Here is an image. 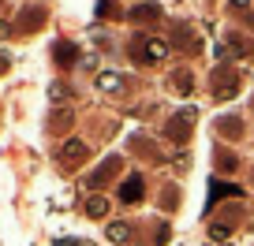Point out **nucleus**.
Returning a JSON list of instances; mask_svg holds the SVG:
<instances>
[{
  "label": "nucleus",
  "mask_w": 254,
  "mask_h": 246,
  "mask_svg": "<svg viewBox=\"0 0 254 246\" xmlns=\"http://www.w3.org/2000/svg\"><path fill=\"white\" fill-rule=\"evenodd\" d=\"M190 127H194V108L176 112V116L165 123V138H168V142H176V146H183V142H187V135H190Z\"/></svg>",
  "instance_id": "2"
},
{
  "label": "nucleus",
  "mask_w": 254,
  "mask_h": 246,
  "mask_svg": "<svg viewBox=\"0 0 254 246\" xmlns=\"http://www.w3.org/2000/svg\"><path fill=\"white\" fill-rule=\"evenodd\" d=\"M127 49H131L142 64H161V60H168V52H172V45H168L165 38H146V34H135Z\"/></svg>",
  "instance_id": "1"
},
{
  "label": "nucleus",
  "mask_w": 254,
  "mask_h": 246,
  "mask_svg": "<svg viewBox=\"0 0 254 246\" xmlns=\"http://www.w3.org/2000/svg\"><path fill=\"white\" fill-rule=\"evenodd\" d=\"M217 135H224V138H239V135H243V123H239L236 116H224L221 123H217Z\"/></svg>",
  "instance_id": "14"
},
{
  "label": "nucleus",
  "mask_w": 254,
  "mask_h": 246,
  "mask_svg": "<svg viewBox=\"0 0 254 246\" xmlns=\"http://www.w3.org/2000/svg\"><path fill=\"white\" fill-rule=\"evenodd\" d=\"M176 30H180V34H176V38H180V45L187 49V52H198V38H194V34H187L190 26H176Z\"/></svg>",
  "instance_id": "16"
},
{
  "label": "nucleus",
  "mask_w": 254,
  "mask_h": 246,
  "mask_svg": "<svg viewBox=\"0 0 254 246\" xmlns=\"http://www.w3.org/2000/svg\"><path fill=\"white\" fill-rule=\"evenodd\" d=\"M53 56H56V64H60V67L79 64V49H75L71 41H56V45H53Z\"/></svg>",
  "instance_id": "9"
},
{
  "label": "nucleus",
  "mask_w": 254,
  "mask_h": 246,
  "mask_svg": "<svg viewBox=\"0 0 254 246\" xmlns=\"http://www.w3.org/2000/svg\"><path fill=\"white\" fill-rule=\"evenodd\" d=\"M142 194H146V183H142V175H131V179H124L120 183V201H142Z\"/></svg>",
  "instance_id": "7"
},
{
  "label": "nucleus",
  "mask_w": 254,
  "mask_h": 246,
  "mask_svg": "<svg viewBox=\"0 0 254 246\" xmlns=\"http://www.w3.org/2000/svg\"><path fill=\"white\" fill-rule=\"evenodd\" d=\"M131 19H135V23H150V19H161V4H135V8H131Z\"/></svg>",
  "instance_id": "12"
},
{
  "label": "nucleus",
  "mask_w": 254,
  "mask_h": 246,
  "mask_svg": "<svg viewBox=\"0 0 254 246\" xmlns=\"http://www.w3.org/2000/svg\"><path fill=\"white\" fill-rule=\"evenodd\" d=\"M56 246H94V243H86V239H56Z\"/></svg>",
  "instance_id": "20"
},
{
  "label": "nucleus",
  "mask_w": 254,
  "mask_h": 246,
  "mask_svg": "<svg viewBox=\"0 0 254 246\" xmlns=\"http://www.w3.org/2000/svg\"><path fill=\"white\" fill-rule=\"evenodd\" d=\"M97 11H101V15H120L116 4H109V0H105V4H97Z\"/></svg>",
  "instance_id": "21"
},
{
  "label": "nucleus",
  "mask_w": 254,
  "mask_h": 246,
  "mask_svg": "<svg viewBox=\"0 0 254 246\" xmlns=\"http://www.w3.org/2000/svg\"><path fill=\"white\" fill-rule=\"evenodd\" d=\"M217 168L232 172V168H236V157H232V153H217Z\"/></svg>",
  "instance_id": "19"
},
{
  "label": "nucleus",
  "mask_w": 254,
  "mask_h": 246,
  "mask_svg": "<svg viewBox=\"0 0 254 246\" xmlns=\"http://www.w3.org/2000/svg\"><path fill=\"white\" fill-rule=\"evenodd\" d=\"M120 168H124V160H120V157H109V160H105V164H101V168H94V172H90V179H86V187H90V191H97V187H105V183H109V179H112V175H116V172H120Z\"/></svg>",
  "instance_id": "5"
},
{
  "label": "nucleus",
  "mask_w": 254,
  "mask_h": 246,
  "mask_svg": "<svg viewBox=\"0 0 254 246\" xmlns=\"http://www.w3.org/2000/svg\"><path fill=\"white\" fill-rule=\"evenodd\" d=\"M168 90H172V94H180V97H187L190 90H194V79H190L187 67H176V71L168 75Z\"/></svg>",
  "instance_id": "8"
},
{
  "label": "nucleus",
  "mask_w": 254,
  "mask_h": 246,
  "mask_svg": "<svg viewBox=\"0 0 254 246\" xmlns=\"http://www.w3.org/2000/svg\"><path fill=\"white\" fill-rule=\"evenodd\" d=\"M86 157H90V149H86V142H79V138H67V142L60 146V164H64V168L82 164Z\"/></svg>",
  "instance_id": "4"
},
{
  "label": "nucleus",
  "mask_w": 254,
  "mask_h": 246,
  "mask_svg": "<svg viewBox=\"0 0 254 246\" xmlns=\"http://www.w3.org/2000/svg\"><path fill=\"white\" fill-rule=\"evenodd\" d=\"M41 23H45V11H41V8H26V11H23V15H19V23H15V30H23V34H30V30H34V26H41Z\"/></svg>",
  "instance_id": "10"
},
{
  "label": "nucleus",
  "mask_w": 254,
  "mask_h": 246,
  "mask_svg": "<svg viewBox=\"0 0 254 246\" xmlns=\"http://www.w3.org/2000/svg\"><path fill=\"white\" fill-rule=\"evenodd\" d=\"M86 216H90V220L109 216V198H105V194H101V198H97V194H94V198H86Z\"/></svg>",
  "instance_id": "13"
},
{
  "label": "nucleus",
  "mask_w": 254,
  "mask_h": 246,
  "mask_svg": "<svg viewBox=\"0 0 254 246\" xmlns=\"http://www.w3.org/2000/svg\"><path fill=\"white\" fill-rule=\"evenodd\" d=\"M213 94L217 97H236L239 94V75H236L232 64H224V67L213 71Z\"/></svg>",
  "instance_id": "3"
},
{
  "label": "nucleus",
  "mask_w": 254,
  "mask_h": 246,
  "mask_svg": "<svg viewBox=\"0 0 254 246\" xmlns=\"http://www.w3.org/2000/svg\"><path fill=\"white\" fill-rule=\"evenodd\" d=\"M49 101H53V104L71 101V86H67V82H53V86H49Z\"/></svg>",
  "instance_id": "15"
},
{
  "label": "nucleus",
  "mask_w": 254,
  "mask_h": 246,
  "mask_svg": "<svg viewBox=\"0 0 254 246\" xmlns=\"http://www.w3.org/2000/svg\"><path fill=\"white\" fill-rule=\"evenodd\" d=\"M217 198H243V191H239V187H232V183H217V179H213V187H209V205H213Z\"/></svg>",
  "instance_id": "11"
},
{
  "label": "nucleus",
  "mask_w": 254,
  "mask_h": 246,
  "mask_svg": "<svg viewBox=\"0 0 254 246\" xmlns=\"http://www.w3.org/2000/svg\"><path fill=\"white\" fill-rule=\"evenodd\" d=\"M109 239L112 243H131V228L127 224H109Z\"/></svg>",
  "instance_id": "17"
},
{
  "label": "nucleus",
  "mask_w": 254,
  "mask_h": 246,
  "mask_svg": "<svg viewBox=\"0 0 254 246\" xmlns=\"http://www.w3.org/2000/svg\"><path fill=\"white\" fill-rule=\"evenodd\" d=\"M232 8H236V11H239V15H243V19H251V23H254V11H251V0H232Z\"/></svg>",
  "instance_id": "18"
},
{
  "label": "nucleus",
  "mask_w": 254,
  "mask_h": 246,
  "mask_svg": "<svg viewBox=\"0 0 254 246\" xmlns=\"http://www.w3.org/2000/svg\"><path fill=\"white\" fill-rule=\"evenodd\" d=\"M8 34H11V26H8V23H0V38H8Z\"/></svg>",
  "instance_id": "22"
},
{
  "label": "nucleus",
  "mask_w": 254,
  "mask_h": 246,
  "mask_svg": "<svg viewBox=\"0 0 254 246\" xmlns=\"http://www.w3.org/2000/svg\"><path fill=\"white\" fill-rule=\"evenodd\" d=\"M8 71V56H0V75Z\"/></svg>",
  "instance_id": "23"
},
{
  "label": "nucleus",
  "mask_w": 254,
  "mask_h": 246,
  "mask_svg": "<svg viewBox=\"0 0 254 246\" xmlns=\"http://www.w3.org/2000/svg\"><path fill=\"white\" fill-rule=\"evenodd\" d=\"M94 86L105 90V94H112V97H120V94L127 90V79H124V75H112V71H97Z\"/></svg>",
  "instance_id": "6"
}]
</instances>
